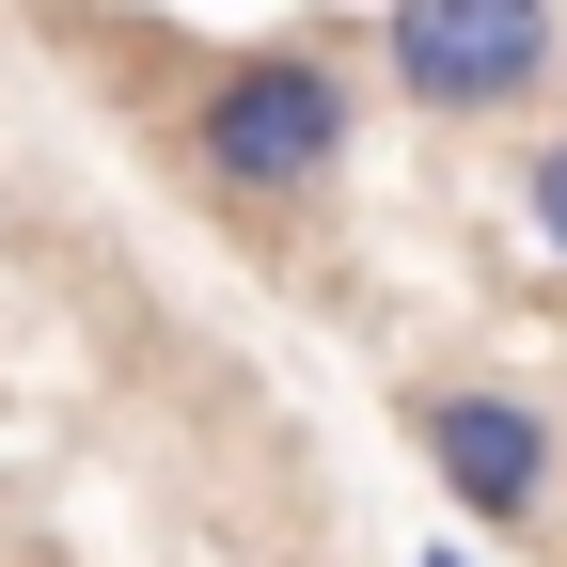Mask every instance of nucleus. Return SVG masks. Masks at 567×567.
I'll list each match as a JSON object with an SVG mask.
<instances>
[{"instance_id": "obj_4", "label": "nucleus", "mask_w": 567, "mask_h": 567, "mask_svg": "<svg viewBox=\"0 0 567 567\" xmlns=\"http://www.w3.org/2000/svg\"><path fill=\"white\" fill-rule=\"evenodd\" d=\"M520 221H536V252L567 268V126L536 142V158H520Z\"/></svg>"}, {"instance_id": "obj_5", "label": "nucleus", "mask_w": 567, "mask_h": 567, "mask_svg": "<svg viewBox=\"0 0 567 567\" xmlns=\"http://www.w3.org/2000/svg\"><path fill=\"white\" fill-rule=\"evenodd\" d=\"M410 567H473V551H457V536H442V551H410Z\"/></svg>"}, {"instance_id": "obj_2", "label": "nucleus", "mask_w": 567, "mask_h": 567, "mask_svg": "<svg viewBox=\"0 0 567 567\" xmlns=\"http://www.w3.org/2000/svg\"><path fill=\"white\" fill-rule=\"evenodd\" d=\"M379 80L442 126L551 95V0H379Z\"/></svg>"}, {"instance_id": "obj_3", "label": "nucleus", "mask_w": 567, "mask_h": 567, "mask_svg": "<svg viewBox=\"0 0 567 567\" xmlns=\"http://www.w3.org/2000/svg\"><path fill=\"white\" fill-rule=\"evenodd\" d=\"M410 442H425V473L457 488V520H536L551 505V410L536 394H505V379H425L410 394Z\"/></svg>"}, {"instance_id": "obj_1", "label": "nucleus", "mask_w": 567, "mask_h": 567, "mask_svg": "<svg viewBox=\"0 0 567 567\" xmlns=\"http://www.w3.org/2000/svg\"><path fill=\"white\" fill-rule=\"evenodd\" d=\"M347 142H363V80H347L331 48H237L221 80L189 95V158H205V189H237V205L331 189Z\"/></svg>"}]
</instances>
